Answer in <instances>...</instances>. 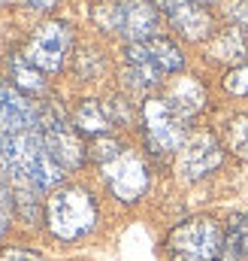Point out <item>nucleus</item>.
<instances>
[{"instance_id":"nucleus-12","label":"nucleus","mask_w":248,"mask_h":261,"mask_svg":"<svg viewBox=\"0 0 248 261\" xmlns=\"http://www.w3.org/2000/svg\"><path fill=\"white\" fill-rule=\"evenodd\" d=\"M170 21H173V28L182 37H188V40H203L212 31V15L203 6H197V3H185L179 9H173L170 12Z\"/></svg>"},{"instance_id":"nucleus-2","label":"nucleus","mask_w":248,"mask_h":261,"mask_svg":"<svg viewBox=\"0 0 248 261\" xmlns=\"http://www.w3.org/2000/svg\"><path fill=\"white\" fill-rule=\"evenodd\" d=\"M46 219H49V228L58 240H79L97 222L94 197L85 189H61L49 197Z\"/></svg>"},{"instance_id":"nucleus-24","label":"nucleus","mask_w":248,"mask_h":261,"mask_svg":"<svg viewBox=\"0 0 248 261\" xmlns=\"http://www.w3.org/2000/svg\"><path fill=\"white\" fill-rule=\"evenodd\" d=\"M3 137H6V134H3V130H0V146H3Z\"/></svg>"},{"instance_id":"nucleus-18","label":"nucleus","mask_w":248,"mask_h":261,"mask_svg":"<svg viewBox=\"0 0 248 261\" xmlns=\"http://www.w3.org/2000/svg\"><path fill=\"white\" fill-rule=\"evenodd\" d=\"M227 146L230 152H236L239 158L248 161V116H236L227 125Z\"/></svg>"},{"instance_id":"nucleus-4","label":"nucleus","mask_w":248,"mask_h":261,"mask_svg":"<svg viewBox=\"0 0 248 261\" xmlns=\"http://www.w3.org/2000/svg\"><path fill=\"white\" fill-rule=\"evenodd\" d=\"M221 228L212 219H191L182 222L170 240H167V252L170 261H212L221 252Z\"/></svg>"},{"instance_id":"nucleus-13","label":"nucleus","mask_w":248,"mask_h":261,"mask_svg":"<svg viewBox=\"0 0 248 261\" xmlns=\"http://www.w3.org/2000/svg\"><path fill=\"white\" fill-rule=\"evenodd\" d=\"M164 100H167V103H170V107H173V110L188 122V119L206 103V94H203V88H200L197 79H188L185 76V79H179V82L170 88V94H167Z\"/></svg>"},{"instance_id":"nucleus-21","label":"nucleus","mask_w":248,"mask_h":261,"mask_svg":"<svg viewBox=\"0 0 248 261\" xmlns=\"http://www.w3.org/2000/svg\"><path fill=\"white\" fill-rule=\"evenodd\" d=\"M6 222H9V192H6V186L0 179V234L6 228Z\"/></svg>"},{"instance_id":"nucleus-22","label":"nucleus","mask_w":248,"mask_h":261,"mask_svg":"<svg viewBox=\"0 0 248 261\" xmlns=\"http://www.w3.org/2000/svg\"><path fill=\"white\" fill-rule=\"evenodd\" d=\"M230 15H233L236 21H242V24H248V0H239L236 6H230Z\"/></svg>"},{"instance_id":"nucleus-9","label":"nucleus","mask_w":248,"mask_h":261,"mask_svg":"<svg viewBox=\"0 0 248 261\" xmlns=\"http://www.w3.org/2000/svg\"><path fill=\"white\" fill-rule=\"evenodd\" d=\"M124 61L127 64H145L151 70H158L161 76H167V73L182 70L185 55L179 52L176 43H170L164 37H151V40H142V43H130L124 49Z\"/></svg>"},{"instance_id":"nucleus-10","label":"nucleus","mask_w":248,"mask_h":261,"mask_svg":"<svg viewBox=\"0 0 248 261\" xmlns=\"http://www.w3.org/2000/svg\"><path fill=\"white\" fill-rule=\"evenodd\" d=\"M218 164H221V146H218V140L209 137V134H200V137H194L185 146L182 161H179V173L185 179H200L209 170H215Z\"/></svg>"},{"instance_id":"nucleus-20","label":"nucleus","mask_w":248,"mask_h":261,"mask_svg":"<svg viewBox=\"0 0 248 261\" xmlns=\"http://www.w3.org/2000/svg\"><path fill=\"white\" fill-rule=\"evenodd\" d=\"M0 261H43V258L37 252H30V249H3Z\"/></svg>"},{"instance_id":"nucleus-16","label":"nucleus","mask_w":248,"mask_h":261,"mask_svg":"<svg viewBox=\"0 0 248 261\" xmlns=\"http://www.w3.org/2000/svg\"><path fill=\"white\" fill-rule=\"evenodd\" d=\"M9 79H12L15 88H21V91H27V94H40V91L46 88L43 73L30 64L24 55H12V58H9Z\"/></svg>"},{"instance_id":"nucleus-19","label":"nucleus","mask_w":248,"mask_h":261,"mask_svg":"<svg viewBox=\"0 0 248 261\" xmlns=\"http://www.w3.org/2000/svg\"><path fill=\"white\" fill-rule=\"evenodd\" d=\"M224 88H227L230 94H236V97H245V94H248V61L242 67H236V70H230V73H227Z\"/></svg>"},{"instance_id":"nucleus-15","label":"nucleus","mask_w":248,"mask_h":261,"mask_svg":"<svg viewBox=\"0 0 248 261\" xmlns=\"http://www.w3.org/2000/svg\"><path fill=\"white\" fill-rule=\"evenodd\" d=\"M112 128V113L100 103V100H82L76 110V130L88 134V137H100Z\"/></svg>"},{"instance_id":"nucleus-8","label":"nucleus","mask_w":248,"mask_h":261,"mask_svg":"<svg viewBox=\"0 0 248 261\" xmlns=\"http://www.w3.org/2000/svg\"><path fill=\"white\" fill-rule=\"evenodd\" d=\"M103 173H106V182H109L112 195L118 197V200H127V203L136 200V197H142L145 186H148L145 164L133 152H127V149H121L112 161L103 164Z\"/></svg>"},{"instance_id":"nucleus-6","label":"nucleus","mask_w":248,"mask_h":261,"mask_svg":"<svg viewBox=\"0 0 248 261\" xmlns=\"http://www.w3.org/2000/svg\"><path fill=\"white\" fill-rule=\"evenodd\" d=\"M37 130H40L46 149L52 152V158H55L61 167H76V164H82V158H85L82 140H79L76 128H70V122L64 119L58 110H40Z\"/></svg>"},{"instance_id":"nucleus-1","label":"nucleus","mask_w":248,"mask_h":261,"mask_svg":"<svg viewBox=\"0 0 248 261\" xmlns=\"http://www.w3.org/2000/svg\"><path fill=\"white\" fill-rule=\"evenodd\" d=\"M0 164L12 179L24 182L30 189H40V192L55 189L64 176V167L46 149L40 130L6 134L3 146H0Z\"/></svg>"},{"instance_id":"nucleus-25","label":"nucleus","mask_w":248,"mask_h":261,"mask_svg":"<svg viewBox=\"0 0 248 261\" xmlns=\"http://www.w3.org/2000/svg\"><path fill=\"white\" fill-rule=\"evenodd\" d=\"M0 3H6V0H0Z\"/></svg>"},{"instance_id":"nucleus-17","label":"nucleus","mask_w":248,"mask_h":261,"mask_svg":"<svg viewBox=\"0 0 248 261\" xmlns=\"http://www.w3.org/2000/svg\"><path fill=\"white\" fill-rule=\"evenodd\" d=\"M212 55H215L218 61H236V58H242V55H245V43H242L239 31H236V28L224 31V34L215 40V46H212Z\"/></svg>"},{"instance_id":"nucleus-23","label":"nucleus","mask_w":248,"mask_h":261,"mask_svg":"<svg viewBox=\"0 0 248 261\" xmlns=\"http://www.w3.org/2000/svg\"><path fill=\"white\" fill-rule=\"evenodd\" d=\"M24 3H27L30 9H52L58 0H24Z\"/></svg>"},{"instance_id":"nucleus-11","label":"nucleus","mask_w":248,"mask_h":261,"mask_svg":"<svg viewBox=\"0 0 248 261\" xmlns=\"http://www.w3.org/2000/svg\"><path fill=\"white\" fill-rule=\"evenodd\" d=\"M40 110L27 103L15 88L0 85V130L3 134H21V130H37Z\"/></svg>"},{"instance_id":"nucleus-7","label":"nucleus","mask_w":248,"mask_h":261,"mask_svg":"<svg viewBox=\"0 0 248 261\" xmlns=\"http://www.w3.org/2000/svg\"><path fill=\"white\" fill-rule=\"evenodd\" d=\"M67 52H70V28L64 21H49V24H43V28L34 31L24 58L37 67V70L55 73V70L64 67Z\"/></svg>"},{"instance_id":"nucleus-3","label":"nucleus","mask_w":248,"mask_h":261,"mask_svg":"<svg viewBox=\"0 0 248 261\" xmlns=\"http://www.w3.org/2000/svg\"><path fill=\"white\" fill-rule=\"evenodd\" d=\"M94 21L103 31L121 34L130 43L151 40L158 31V12L145 0H103L94 9Z\"/></svg>"},{"instance_id":"nucleus-14","label":"nucleus","mask_w":248,"mask_h":261,"mask_svg":"<svg viewBox=\"0 0 248 261\" xmlns=\"http://www.w3.org/2000/svg\"><path fill=\"white\" fill-rule=\"evenodd\" d=\"M215 261H248V216L236 213L227 225V237Z\"/></svg>"},{"instance_id":"nucleus-5","label":"nucleus","mask_w":248,"mask_h":261,"mask_svg":"<svg viewBox=\"0 0 248 261\" xmlns=\"http://www.w3.org/2000/svg\"><path fill=\"white\" fill-rule=\"evenodd\" d=\"M145 140L154 155H173L185 143V119L167 100H148L142 107Z\"/></svg>"}]
</instances>
